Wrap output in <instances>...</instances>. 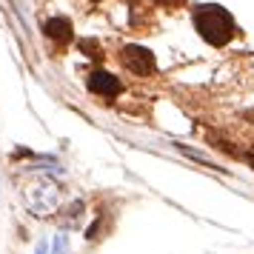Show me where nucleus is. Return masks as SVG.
Returning a JSON list of instances; mask_svg holds the SVG:
<instances>
[{"mask_svg":"<svg viewBox=\"0 0 254 254\" xmlns=\"http://www.w3.org/2000/svg\"><path fill=\"white\" fill-rule=\"evenodd\" d=\"M194 29L208 46H226L237 32L231 14L220 6H200L194 12Z\"/></svg>","mask_w":254,"mask_h":254,"instance_id":"obj_1","label":"nucleus"},{"mask_svg":"<svg viewBox=\"0 0 254 254\" xmlns=\"http://www.w3.org/2000/svg\"><path fill=\"white\" fill-rule=\"evenodd\" d=\"M120 60H123V66H126L131 74H137V77L154 74V69H157L154 55H151L149 49H143V46H126L123 55H120Z\"/></svg>","mask_w":254,"mask_h":254,"instance_id":"obj_2","label":"nucleus"},{"mask_svg":"<svg viewBox=\"0 0 254 254\" xmlns=\"http://www.w3.org/2000/svg\"><path fill=\"white\" fill-rule=\"evenodd\" d=\"M43 32L55 43H69L71 35H74V26H71L69 17H49L46 23H43Z\"/></svg>","mask_w":254,"mask_h":254,"instance_id":"obj_3","label":"nucleus"},{"mask_svg":"<svg viewBox=\"0 0 254 254\" xmlns=\"http://www.w3.org/2000/svg\"><path fill=\"white\" fill-rule=\"evenodd\" d=\"M89 89L94 94H100V97H115L120 92V80H117L115 74H109V71H94L92 77H89Z\"/></svg>","mask_w":254,"mask_h":254,"instance_id":"obj_4","label":"nucleus"},{"mask_svg":"<svg viewBox=\"0 0 254 254\" xmlns=\"http://www.w3.org/2000/svg\"><path fill=\"white\" fill-rule=\"evenodd\" d=\"M80 52L86 55V58H94V60L103 58V55H100V46H97V40H80Z\"/></svg>","mask_w":254,"mask_h":254,"instance_id":"obj_5","label":"nucleus"},{"mask_svg":"<svg viewBox=\"0 0 254 254\" xmlns=\"http://www.w3.org/2000/svg\"><path fill=\"white\" fill-rule=\"evenodd\" d=\"M160 6H166V9H174V6H183L186 0H157Z\"/></svg>","mask_w":254,"mask_h":254,"instance_id":"obj_6","label":"nucleus"},{"mask_svg":"<svg viewBox=\"0 0 254 254\" xmlns=\"http://www.w3.org/2000/svg\"><path fill=\"white\" fill-rule=\"evenodd\" d=\"M249 160H252V166H254V157H249Z\"/></svg>","mask_w":254,"mask_h":254,"instance_id":"obj_7","label":"nucleus"}]
</instances>
